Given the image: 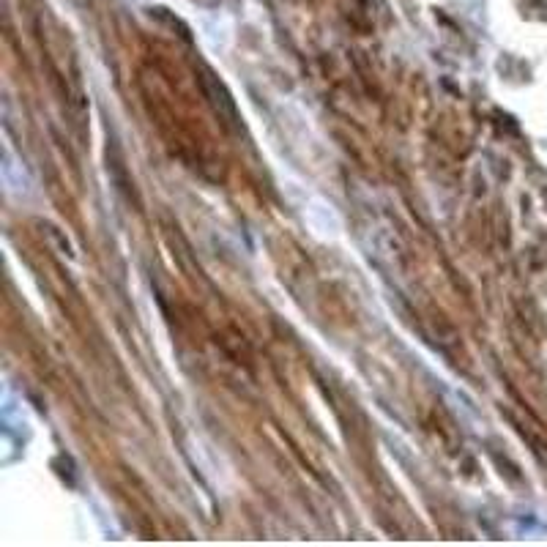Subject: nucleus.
Segmentation results:
<instances>
[]
</instances>
